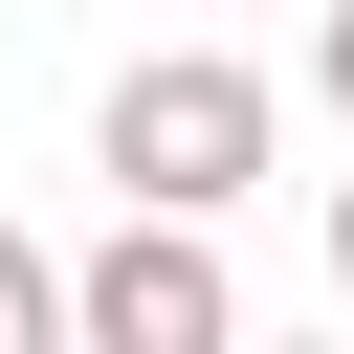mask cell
I'll use <instances>...</instances> for the list:
<instances>
[{"label": "cell", "mask_w": 354, "mask_h": 354, "mask_svg": "<svg viewBox=\"0 0 354 354\" xmlns=\"http://www.w3.org/2000/svg\"><path fill=\"white\" fill-rule=\"evenodd\" d=\"M266 66L243 44H155V66H111V111H88V177L111 199H155V221H221L243 177H266Z\"/></svg>", "instance_id": "6da1fadb"}, {"label": "cell", "mask_w": 354, "mask_h": 354, "mask_svg": "<svg viewBox=\"0 0 354 354\" xmlns=\"http://www.w3.org/2000/svg\"><path fill=\"white\" fill-rule=\"evenodd\" d=\"M332 288H354V177H332Z\"/></svg>", "instance_id": "5b68a950"}, {"label": "cell", "mask_w": 354, "mask_h": 354, "mask_svg": "<svg viewBox=\"0 0 354 354\" xmlns=\"http://www.w3.org/2000/svg\"><path fill=\"white\" fill-rule=\"evenodd\" d=\"M44 332H66V266H44L22 221H0V354H44Z\"/></svg>", "instance_id": "3957f363"}, {"label": "cell", "mask_w": 354, "mask_h": 354, "mask_svg": "<svg viewBox=\"0 0 354 354\" xmlns=\"http://www.w3.org/2000/svg\"><path fill=\"white\" fill-rule=\"evenodd\" d=\"M66 332H88V354H221V332H243V288H221V243H199V221H155V199H133V221L66 266Z\"/></svg>", "instance_id": "7a4b0ae2"}, {"label": "cell", "mask_w": 354, "mask_h": 354, "mask_svg": "<svg viewBox=\"0 0 354 354\" xmlns=\"http://www.w3.org/2000/svg\"><path fill=\"white\" fill-rule=\"evenodd\" d=\"M310 88H332V133H354V0H332V22H310Z\"/></svg>", "instance_id": "277c9868"}]
</instances>
